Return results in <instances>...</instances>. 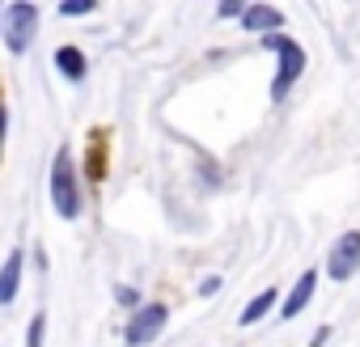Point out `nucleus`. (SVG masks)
<instances>
[{
  "label": "nucleus",
  "instance_id": "nucleus-4",
  "mask_svg": "<svg viewBox=\"0 0 360 347\" xmlns=\"http://www.w3.org/2000/svg\"><path fill=\"white\" fill-rule=\"evenodd\" d=\"M165 322H169V305H161V301H144V305L127 317V326H123L127 347H148L153 339H161Z\"/></svg>",
  "mask_w": 360,
  "mask_h": 347
},
{
  "label": "nucleus",
  "instance_id": "nucleus-14",
  "mask_svg": "<svg viewBox=\"0 0 360 347\" xmlns=\"http://www.w3.org/2000/svg\"><path fill=\"white\" fill-rule=\"evenodd\" d=\"M246 9H250L246 0H221V5H217V18H238V22H242Z\"/></svg>",
  "mask_w": 360,
  "mask_h": 347
},
{
  "label": "nucleus",
  "instance_id": "nucleus-15",
  "mask_svg": "<svg viewBox=\"0 0 360 347\" xmlns=\"http://www.w3.org/2000/svg\"><path fill=\"white\" fill-rule=\"evenodd\" d=\"M330 334H335V330H330V326L322 322V326H318V330L309 334V347H326V343H330Z\"/></svg>",
  "mask_w": 360,
  "mask_h": 347
},
{
  "label": "nucleus",
  "instance_id": "nucleus-13",
  "mask_svg": "<svg viewBox=\"0 0 360 347\" xmlns=\"http://www.w3.org/2000/svg\"><path fill=\"white\" fill-rule=\"evenodd\" d=\"M43 334H47V313L39 309L30 317V326H26V347H43Z\"/></svg>",
  "mask_w": 360,
  "mask_h": 347
},
{
  "label": "nucleus",
  "instance_id": "nucleus-6",
  "mask_svg": "<svg viewBox=\"0 0 360 347\" xmlns=\"http://www.w3.org/2000/svg\"><path fill=\"white\" fill-rule=\"evenodd\" d=\"M314 292H318V271L314 267H305L297 280H292V288L284 292V305H280V317L284 322H292V317H301L305 313V305L314 301Z\"/></svg>",
  "mask_w": 360,
  "mask_h": 347
},
{
  "label": "nucleus",
  "instance_id": "nucleus-3",
  "mask_svg": "<svg viewBox=\"0 0 360 347\" xmlns=\"http://www.w3.org/2000/svg\"><path fill=\"white\" fill-rule=\"evenodd\" d=\"M39 22H43L39 5H30V0H9V5L0 9V39H5V47L13 55H26L34 34H39Z\"/></svg>",
  "mask_w": 360,
  "mask_h": 347
},
{
  "label": "nucleus",
  "instance_id": "nucleus-5",
  "mask_svg": "<svg viewBox=\"0 0 360 347\" xmlns=\"http://www.w3.org/2000/svg\"><path fill=\"white\" fill-rule=\"evenodd\" d=\"M322 271H326L335 284H347V280L360 275V229H347V233H339V237L330 242Z\"/></svg>",
  "mask_w": 360,
  "mask_h": 347
},
{
  "label": "nucleus",
  "instance_id": "nucleus-11",
  "mask_svg": "<svg viewBox=\"0 0 360 347\" xmlns=\"http://www.w3.org/2000/svg\"><path fill=\"white\" fill-rule=\"evenodd\" d=\"M115 301L127 309V313H136L140 305H144V296H140V288H131V284H115Z\"/></svg>",
  "mask_w": 360,
  "mask_h": 347
},
{
  "label": "nucleus",
  "instance_id": "nucleus-12",
  "mask_svg": "<svg viewBox=\"0 0 360 347\" xmlns=\"http://www.w3.org/2000/svg\"><path fill=\"white\" fill-rule=\"evenodd\" d=\"M94 9H98L94 0H60V9H56V13H60V18H89Z\"/></svg>",
  "mask_w": 360,
  "mask_h": 347
},
{
  "label": "nucleus",
  "instance_id": "nucleus-16",
  "mask_svg": "<svg viewBox=\"0 0 360 347\" xmlns=\"http://www.w3.org/2000/svg\"><path fill=\"white\" fill-rule=\"evenodd\" d=\"M200 292H204V296H212V292H221V275H208V280L200 284Z\"/></svg>",
  "mask_w": 360,
  "mask_h": 347
},
{
  "label": "nucleus",
  "instance_id": "nucleus-1",
  "mask_svg": "<svg viewBox=\"0 0 360 347\" xmlns=\"http://www.w3.org/2000/svg\"><path fill=\"white\" fill-rule=\"evenodd\" d=\"M81 165H77V152L68 144L56 148L51 157V208L60 221H77L81 216Z\"/></svg>",
  "mask_w": 360,
  "mask_h": 347
},
{
  "label": "nucleus",
  "instance_id": "nucleus-7",
  "mask_svg": "<svg viewBox=\"0 0 360 347\" xmlns=\"http://www.w3.org/2000/svg\"><path fill=\"white\" fill-rule=\"evenodd\" d=\"M56 72L68 81V85H81L89 77V55L77 47V43H60L56 47Z\"/></svg>",
  "mask_w": 360,
  "mask_h": 347
},
{
  "label": "nucleus",
  "instance_id": "nucleus-10",
  "mask_svg": "<svg viewBox=\"0 0 360 347\" xmlns=\"http://www.w3.org/2000/svg\"><path fill=\"white\" fill-rule=\"evenodd\" d=\"M280 305H284V292L271 284V288H263V292H255V296H250V305L238 313V326H259V322H263L271 309H280Z\"/></svg>",
  "mask_w": 360,
  "mask_h": 347
},
{
  "label": "nucleus",
  "instance_id": "nucleus-8",
  "mask_svg": "<svg viewBox=\"0 0 360 347\" xmlns=\"http://www.w3.org/2000/svg\"><path fill=\"white\" fill-rule=\"evenodd\" d=\"M22 271H26V250L13 246V250L5 254V267H0V305H13V301H18Z\"/></svg>",
  "mask_w": 360,
  "mask_h": 347
},
{
  "label": "nucleus",
  "instance_id": "nucleus-2",
  "mask_svg": "<svg viewBox=\"0 0 360 347\" xmlns=\"http://www.w3.org/2000/svg\"><path fill=\"white\" fill-rule=\"evenodd\" d=\"M259 47L263 51H271L276 55V77H271V102H284L288 93H292V85L305 77V47L297 43V39H288V34H267V39H259Z\"/></svg>",
  "mask_w": 360,
  "mask_h": 347
},
{
  "label": "nucleus",
  "instance_id": "nucleus-9",
  "mask_svg": "<svg viewBox=\"0 0 360 347\" xmlns=\"http://www.w3.org/2000/svg\"><path fill=\"white\" fill-rule=\"evenodd\" d=\"M242 30H246V34H259V39L280 34V30H284V13H280L276 5H250L246 18H242Z\"/></svg>",
  "mask_w": 360,
  "mask_h": 347
}]
</instances>
